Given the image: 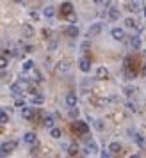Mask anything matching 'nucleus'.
Instances as JSON below:
<instances>
[{
  "mask_svg": "<svg viewBox=\"0 0 146 158\" xmlns=\"http://www.w3.org/2000/svg\"><path fill=\"white\" fill-rule=\"evenodd\" d=\"M32 103H34V105H43L45 96L43 94H32Z\"/></svg>",
  "mask_w": 146,
  "mask_h": 158,
  "instance_id": "393cba45",
  "label": "nucleus"
},
{
  "mask_svg": "<svg viewBox=\"0 0 146 158\" xmlns=\"http://www.w3.org/2000/svg\"><path fill=\"white\" fill-rule=\"evenodd\" d=\"M61 13L64 16L73 15V4L71 2H62V4H61Z\"/></svg>",
  "mask_w": 146,
  "mask_h": 158,
  "instance_id": "6e6552de",
  "label": "nucleus"
},
{
  "mask_svg": "<svg viewBox=\"0 0 146 158\" xmlns=\"http://www.w3.org/2000/svg\"><path fill=\"white\" fill-rule=\"evenodd\" d=\"M22 117L23 119H27V121H30V119L34 117V108H30V107L22 108Z\"/></svg>",
  "mask_w": 146,
  "mask_h": 158,
  "instance_id": "2eb2a0df",
  "label": "nucleus"
},
{
  "mask_svg": "<svg viewBox=\"0 0 146 158\" xmlns=\"http://www.w3.org/2000/svg\"><path fill=\"white\" fill-rule=\"evenodd\" d=\"M30 16H32V20H39V15H37L36 11H30Z\"/></svg>",
  "mask_w": 146,
  "mask_h": 158,
  "instance_id": "4c0bfd02",
  "label": "nucleus"
},
{
  "mask_svg": "<svg viewBox=\"0 0 146 158\" xmlns=\"http://www.w3.org/2000/svg\"><path fill=\"white\" fill-rule=\"evenodd\" d=\"M71 69V60L70 59H62V60H59L57 66H55V71L59 73V75H64V73H68Z\"/></svg>",
  "mask_w": 146,
  "mask_h": 158,
  "instance_id": "f03ea898",
  "label": "nucleus"
},
{
  "mask_svg": "<svg viewBox=\"0 0 146 158\" xmlns=\"http://www.w3.org/2000/svg\"><path fill=\"white\" fill-rule=\"evenodd\" d=\"M36 140H37V137H36L34 131H27V133L23 135V142L25 144H36Z\"/></svg>",
  "mask_w": 146,
  "mask_h": 158,
  "instance_id": "4468645a",
  "label": "nucleus"
},
{
  "mask_svg": "<svg viewBox=\"0 0 146 158\" xmlns=\"http://www.w3.org/2000/svg\"><path fill=\"white\" fill-rule=\"evenodd\" d=\"M43 15H45V18H54V15H55L54 6H46V7L43 9Z\"/></svg>",
  "mask_w": 146,
  "mask_h": 158,
  "instance_id": "5701e85b",
  "label": "nucleus"
},
{
  "mask_svg": "<svg viewBox=\"0 0 146 158\" xmlns=\"http://www.w3.org/2000/svg\"><path fill=\"white\" fill-rule=\"evenodd\" d=\"M86 153H98V144L95 140H89L88 148H86Z\"/></svg>",
  "mask_w": 146,
  "mask_h": 158,
  "instance_id": "aec40b11",
  "label": "nucleus"
},
{
  "mask_svg": "<svg viewBox=\"0 0 146 158\" xmlns=\"http://www.w3.org/2000/svg\"><path fill=\"white\" fill-rule=\"evenodd\" d=\"M123 71H125V77L127 78H134L135 75H137V71H135V68L132 66V57H127L123 62Z\"/></svg>",
  "mask_w": 146,
  "mask_h": 158,
  "instance_id": "f257e3e1",
  "label": "nucleus"
},
{
  "mask_svg": "<svg viewBox=\"0 0 146 158\" xmlns=\"http://www.w3.org/2000/svg\"><path fill=\"white\" fill-rule=\"evenodd\" d=\"M134 93H135V87H134V85H125L123 87V94H125V96H128V98H130Z\"/></svg>",
  "mask_w": 146,
  "mask_h": 158,
  "instance_id": "cd10ccee",
  "label": "nucleus"
},
{
  "mask_svg": "<svg viewBox=\"0 0 146 158\" xmlns=\"http://www.w3.org/2000/svg\"><path fill=\"white\" fill-rule=\"evenodd\" d=\"M7 121H9V110L0 108V124H6Z\"/></svg>",
  "mask_w": 146,
  "mask_h": 158,
  "instance_id": "6ab92c4d",
  "label": "nucleus"
},
{
  "mask_svg": "<svg viewBox=\"0 0 146 158\" xmlns=\"http://www.w3.org/2000/svg\"><path fill=\"white\" fill-rule=\"evenodd\" d=\"M22 32H23V36H25V37H32V36H34V32H36V30H34V27H32L30 23H23Z\"/></svg>",
  "mask_w": 146,
  "mask_h": 158,
  "instance_id": "f8f14e48",
  "label": "nucleus"
},
{
  "mask_svg": "<svg viewBox=\"0 0 146 158\" xmlns=\"http://www.w3.org/2000/svg\"><path fill=\"white\" fill-rule=\"evenodd\" d=\"M70 117L71 119H77L79 117V108H70Z\"/></svg>",
  "mask_w": 146,
  "mask_h": 158,
  "instance_id": "473e14b6",
  "label": "nucleus"
},
{
  "mask_svg": "<svg viewBox=\"0 0 146 158\" xmlns=\"http://www.w3.org/2000/svg\"><path fill=\"white\" fill-rule=\"evenodd\" d=\"M23 71H29V69H34V60H25L22 64Z\"/></svg>",
  "mask_w": 146,
  "mask_h": 158,
  "instance_id": "c85d7f7f",
  "label": "nucleus"
},
{
  "mask_svg": "<svg viewBox=\"0 0 146 158\" xmlns=\"http://www.w3.org/2000/svg\"><path fill=\"white\" fill-rule=\"evenodd\" d=\"M107 16H109V20L116 22V20H119V18H121V13H119V9H118V7H109Z\"/></svg>",
  "mask_w": 146,
  "mask_h": 158,
  "instance_id": "9d476101",
  "label": "nucleus"
},
{
  "mask_svg": "<svg viewBox=\"0 0 146 158\" xmlns=\"http://www.w3.org/2000/svg\"><path fill=\"white\" fill-rule=\"evenodd\" d=\"M143 15H144V18H146V6L143 7Z\"/></svg>",
  "mask_w": 146,
  "mask_h": 158,
  "instance_id": "a19ab883",
  "label": "nucleus"
},
{
  "mask_svg": "<svg viewBox=\"0 0 146 158\" xmlns=\"http://www.w3.org/2000/svg\"><path fill=\"white\" fill-rule=\"evenodd\" d=\"M119 151H121V144L118 140H112L109 144V153H119Z\"/></svg>",
  "mask_w": 146,
  "mask_h": 158,
  "instance_id": "f3484780",
  "label": "nucleus"
},
{
  "mask_svg": "<svg viewBox=\"0 0 146 158\" xmlns=\"http://www.w3.org/2000/svg\"><path fill=\"white\" fill-rule=\"evenodd\" d=\"M79 68H80V71L88 73L89 69H91V60H89L88 57H82L80 60H79Z\"/></svg>",
  "mask_w": 146,
  "mask_h": 158,
  "instance_id": "1a4fd4ad",
  "label": "nucleus"
},
{
  "mask_svg": "<svg viewBox=\"0 0 146 158\" xmlns=\"http://www.w3.org/2000/svg\"><path fill=\"white\" fill-rule=\"evenodd\" d=\"M16 146H18L16 140H7V142L0 144V155H9V153H13V151L16 149Z\"/></svg>",
  "mask_w": 146,
  "mask_h": 158,
  "instance_id": "7ed1b4c3",
  "label": "nucleus"
},
{
  "mask_svg": "<svg viewBox=\"0 0 146 158\" xmlns=\"http://www.w3.org/2000/svg\"><path fill=\"white\" fill-rule=\"evenodd\" d=\"M141 43H143V41H141V37H139L137 34L130 37V46H132V48H135V50H137V48H141Z\"/></svg>",
  "mask_w": 146,
  "mask_h": 158,
  "instance_id": "dca6fc26",
  "label": "nucleus"
},
{
  "mask_svg": "<svg viewBox=\"0 0 146 158\" xmlns=\"http://www.w3.org/2000/svg\"><path fill=\"white\" fill-rule=\"evenodd\" d=\"M125 27L127 29H135L137 27V20L135 18H125Z\"/></svg>",
  "mask_w": 146,
  "mask_h": 158,
  "instance_id": "4be33fe9",
  "label": "nucleus"
},
{
  "mask_svg": "<svg viewBox=\"0 0 146 158\" xmlns=\"http://www.w3.org/2000/svg\"><path fill=\"white\" fill-rule=\"evenodd\" d=\"M15 107L25 108V107H27V105H25V100H23V98H16V100H15Z\"/></svg>",
  "mask_w": 146,
  "mask_h": 158,
  "instance_id": "7c9ffc66",
  "label": "nucleus"
},
{
  "mask_svg": "<svg viewBox=\"0 0 146 158\" xmlns=\"http://www.w3.org/2000/svg\"><path fill=\"white\" fill-rule=\"evenodd\" d=\"M54 123H55V119H54V115H45V119H43V124L46 126L48 130L54 128Z\"/></svg>",
  "mask_w": 146,
  "mask_h": 158,
  "instance_id": "a211bd4d",
  "label": "nucleus"
},
{
  "mask_svg": "<svg viewBox=\"0 0 146 158\" xmlns=\"http://www.w3.org/2000/svg\"><path fill=\"white\" fill-rule=\"evenodd\" d=\"M73 128L77 130V133H80V135H86V133H89V126H88V123H84V121H75Z\"/></svg>",
  "mask_w": 146,
  "mask_h": 158,
  "instance_id": "39448f33",
  "label": "nucleus"
},
{
  "mask_svg": "<svg viewBox=\"0 0 146 158\" xmlns=\"http://www.w3.org/2000/svg\"><path fill=\"white\" fill-rule=\"evenodd\" d=\"M143 75L146 77V64H144V68H143Z\"/></svg>",
  "mask_w": 146,
  "mask_h": 158,
  "instance_id": "79ce46f5",
  "label": "nucleus"
},
{
  "mask_svg": "<svg viewBox=\"0 0 146 158\" xmlns=\"http://www.w3.org/2000/svg\"><path fill=\"white\" fill-rule=\"evenodd\" d=\"M103 29V25L102 23H93V25H89V30H88V34L89 36H96V34H100Z\"/></svg>",
  "mask_w": 146,
  "mask_h": 158,
  "instance_id": "9b49d317",
  "label": "nucleus"
},
{
  "mask_svg": "<svg viewBox=\"0 0 146 158\" xmlns=\"http://www.w3.org/2000/svg\"><path fill=\"white\" fill-rule=\"evenodd\" d=\"M130 158H141V156H139V155H132Z\"/></svg>",
  "mask_w": 146,
  "mask_h": 158,
  "instance_id": "37998d69",
  "label": "nucleus"
},
{
  "mask_svg": "<svg viewBox=\"0 0 146 158\" xmlns=\"http://www.w3.org/2000/svg\"><path fill=\"white\" fill-rule=\"evenodd\" d=\"M7 64H9V59L6 57V55H4V57H0V69H6Z\"/></svg>",
  "mask_w": 146,
  "mask_h": 158,
  "instance_id": "2f4dec72",
  "label": "nucleus"
},
{
  "mask_svg": "<svg viewBox=\"0 0 146 158\" xmlns=\"http://www.w3.org/2000/svg\"><path fill=\"white\" fill-rule=\"evenodd\" d=\"M95 75H96V78L107 80V78H109V69H107L105 66H98V68H96V71H95Z\"/></svg>",
  "mask_w": 146,
  "mask_h": 158,
  "instance_id": "423d86ee",
  "label": "nucleus"
},
{
  "mask_svg": "<svg viewBox=\"0 0 146 158\" xmlns=\"http://www.w3.org/2000/svg\"><path fill=\"white\" fill-rule=\"evenodd\" d=\"M100 158H110L109 151H102V153H100Z\"/></svg>",
  "mask_w": 146,
  "mask_h": 158,
  "instance_id": "e433bc0d",
  "label": "nucleus"
},
{
  "mask_svg": "<svg viewBox=\"0 0 146 158\" xmlns=\"http://www.w3.org/2000/svg\"><path fill=\"white\" fill-rule=\"evenodd\" d=\"M64 101H66V105L70 108H77V103H79V96L75 93H68L66 94V98H64Z\"/></svg>",
  "mask_w": 146,
  "mask_h": 158,
  "instance_id": "20e7f679",
  "label": "nucleus"
},
{
  "mask_svg": "<svg viewBox=\"0 0 146 158\" xmlns=\"http://www.w3.org/2000/svg\"><path fill=\"white\" fill-rule=\"evenodd\" d=\"M110 36L114 37L116 41H123V39H125V30L121 29V27H116V29L110 30Z\"/></svg>",
  "mask_w": 146,
  "mask_h": 158,
  "instance_id": "0eeeda50",
  "label": "nucleus"
},
{
  "mask_svg": "<svg viewBox=\"0 0 146 158\" xmlns=\"http://www.w3.org/2000/svg\"><path fill=\"white\" fill-rule=\"evenodd\" d=\"M66 20L71 23V25H75V22H77V16H75V13H73V15H70V16H66Z\"/></svg>",
  "mask_w": 146,
  "mask_h": 158,
  "instance_id": "72a5a7b5",
  "label": "nucleus"
},
{
  "mask_svg": "<svg viewBox=\"0 0 146 158\" xmlns=\"http://www.w3.org/2000/svg\"><path fill=\"white\" fill-rule=\"evenodd\" d=\"M11 93L18 96V94L22 93V85H20V84H13V85H11Z\"/></svg>",
  "mask_w": 146,
  "mask_h": 158,
  "instance_id": "c756f323",
  "label": "nucleus"
},
{
  "mask_svg": "<svg viewBox=\"0 0 146 158\" xmlns=\"http://www.w3.org/2000/svg\"><path fill=\"white\" fill-rule=\"evenodd\" d=\"M134 140H135V144H137L139 148H146V140H144V137L141 135V133L134 135Z\"/></svg>",
  "mask_w": 146,
  "mask_h": 158,
  "instance_id": "b1692460",
  "label": "nucleus"
},
{
  "mask_svg": "<svg viewBox=\"0 0 146 158\" xmlns=\"http://www.w3.org/2000/svg\"><path fill=\"white\" fill-rule=\"evenodd\" d=\"M48 48H50V50H55V48H57V41H52Z\"/></svg>",
  "mask_w": 146,
  "mask_h": 158,
  "instance_id": "58836bf2",
  "label": "nucleus"
},
{
  "mask_svg": "<svg viewBox=\"0 0 146 158\" xmlns=\"http://www.w3.org/2000/svg\"><path fill=\"white\" fill-rule=\"evenodd\" d=\"M127 9H128V11H132V13H139L141 4H139V2H128V4H127Z\"/></svg>",
  "mask_w": 146,
  "mask_h": 158,
  "instance_id": "412c9836",
  "label": "nucleus"
},
{
  "mask_svg": "<svg viewBox=\"0 0 146 158\" xmlns=\"http://www.w3.org/2000/svg\"><path fill=\"white\" fill-rule=\"evenodd\" d=\"M127 107L130 108L132 112H137V107H135V105H134V103H132V101H127Z\"/></svg>",
  "mask_w": 146,
  "mask_h": 158,
  "instance_id": "c9c22d12",
  "label": "nucleus"
},
{
  "mask_svg": "<svg viewBox=\"0 0 146 158\" xmlns=\"http://www.w3.org/2000/svg\"><path fill=\"white\" fill-rule=\"evenodd\" d=\"M68 155H71V156H75V155H77V153H79V146H77V144H70V146H68Z\"/></svg>",
  "mask_w": 146,
  "mask_h": 158,
  "instance_id": "bb28decb",
  "label": "nucleus"
},
{
  "mask_svg": "<svg viewBox=\"0 0 146 158\" xmlns=\"http://www.w3.org/2000/svg\"><path fill=\"white\" fill-rule=\"evenodd\" d=\"M96 128L102 130V128H103V123H102V121H96Z\"/></svg>",
  "mask_w": 146,
  "mask_h": 158,
  "instance_id": "ea45409f",
  "label": "nucleus"
},
{
  "mask_svg": "<svg viewBox=\"0 0 146 158\" xmlns=\"http://www.w3.org/2000/svg\"><path fill=\"white\" fill-rule=\"evenodd\" d=\"M32 75H34V80H37V82H41V80H43V77H41V73L37 71V69H34V73H32Z\"/></svg>",
  "mask_w": 146,
  "mask_h": 158,
  "instance_id": "f704fd0d",
  "label": "nucleus"
},
{
  "mask_svg": "<svg viewBox=\"0 0 146 158\" xmlns=\"http://www.w3.org/2000/svg\"><path fill=\"white\" fill-rule=\"evenodd\" d=\"M50 135L54 137V139H61V137H62V130H61V128H55V126H54V128L50 130Z\"/></svg>",
  "mask_w": 146,
  "mask_h": 158,
  "instance_id": "a878e982",
  "label": "nucleus"
},
{
  "mask_svg": "<svg viewBox=\"0 0 146 158\" xmlns=\"http://www.w3.org/2000/svg\"><path fill=\"white\" fill-rule=\"evenodd\" d=\"M66 36H70V37H77L79 34H80V30H79V27L77 25H70V27H66Z\"/></svg>",
  "mask_w": 146,
  "mask_h": 158,
  "instance_id": "ddd939ff",
  "label": "nucleus"
}]
</instances>
